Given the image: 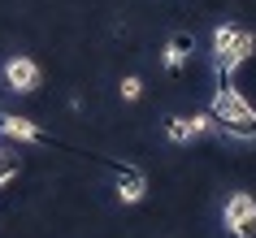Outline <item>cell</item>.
I'll list each match as a JSON object with an SVG mask.
<instances>
[{
    "label": "cell",
    "mask_w": 256,
    "mask_h": 238,
    "mask_svg": "<svg viewBox=\"0 0 256 238\" xmlns=\"http://www.w3.org/2000/svg\"><path fill=\"white\" fill-rule=\"evenodd\" d=\"M208 113L217 117V134H226L234 143H256V108L239 95V87L222 82L213 104H208Z\"/></svg>",
    "instance_id": "6da1fadb"
},
{
    "label": "cell",
    "mask_w": 256,
    "mask_h": 238,
    "mask_svg": "<svg viewBox=\"0 0 256 238\" xmlns=\"http://www.w3.org/2000/svg\"><path fill=\"white\" fill-rule=\"evenodd\" d=\"M256 52V35L252 30L234 26V22H226V26L213 30V69H217V87L222 82H230V74L248 61V56Z\"/></svg>",
    "instance_id": "7a4b0ae2"
},
{
    "label": "cell",
    "mask_w": 256,
    "mask_h": 238,
    "mask_svg": "<svg viewBox=\"0 0 256 238\" xmlns=\"http://www.w3.org/2000/svg\"><path fill=\"white\" fill-rule=\"evenodd\" d=\"M222 230L226 238H256V195L252 191H234L222 204Z\"/></svg>",
    "instance_id": "3957f363"
},
{
    "label": "cell",
    "mask_w": 256,
    "mask_h": 238,
    "mask_svg": "<svg viewBox=\"0 0 256 238\" xmlns=\"http://www.w3.org/2000/svg\"><path fill=\"white\" fill-rule=\"evenodd\" d=\"M0 74H4V87L14 95H30V91H40V82H44V69L30 56H9L0 65Z\"/></svg>",
    "instance_id": "277c9868"
},
{
    "label": "cell",
    "mask_w": 256,
    "mask_h": 238,
    "mask_svg": "<svg viewBox=\"0 0 256 238\" xmlns=\"http://www.w3.org/2000/svg\"><path fill=\"white\" fill-rule=\"evenodd\" d=\"M217 130V117L213 113H196V117H165V139L170 143H191L200 134Z\"/></svg>",
    "instance_id": "5b68a950"
},
{
    "label": "cell",
    "mask_w": 256,
    "mask_h": 238,
    "mask_svg": "<svg viewBox=\"0 0 256 238\" xmlns=\"http://www.w3.org/2000/svg\"><path fill=\"white\" fill-rule=\"evenodd\" d=\"M113 186H118L122 204H139V199L148 195V178H144L135 165H118V160H113Z\"/></svg>",
    "instance_id": "8992f818"
},
{
    "label": "cell",
    "mask_w": 256,
    "mask_h": 238,
    "mask_svg": "<svg viewBox=\"0 0 256 238\" xmlns=\"http://www.w3.org/2000/svg\"><path fill=\"white\" fill-rule=\"evenodd\" d=\"M0 139H14V143H48V130H40L35 121L14 117V113L0 108Z\"/></svg>",
    "instance_id": "52a82bcc"
},
{
    "label": "cell",
    "mask_w": 256,
    "mask_h": 238,
    "mask_svg": "<svg viewBox=\"0 0 256 238\" xmlns=\"http://www.w3.org/2000/svg\"><path fill=\"white\" fill-rule=\"evenodd\" d=\"M191 52H196V35H191V30H174V35H170V43H165V69H170V74H178V69L187 65Z\"/></svg>",
    "instance_id": "ba28073f"
},
{
    "label": "cell",
    "mask_w": 256,
    "mask_h": 238,
    "mask_svg": "<svg viewBox=\"0 0 256 238\" xmlns=\"http://www.w3.org/2000/svg\"><path fill=\"white\" fill-rule=\"evenodd\" d=\"M18 169H22V160L9 156V152H0V186H9V182H14Z\"/></svg>",
    "instance_id": "9c48e42d"
},
{
    "label": "cell",
    "mask_w": 256,
    "mask_h": 238,
    "mask_svg": "<svg viewBox=\"0 0 256 238\" xmlns=\"http://www.w3.org/2000/svg\"><path fill=\"white\" fill-rule=\"evenodd\" d=\"M139 95H144V82H139L135 74H126V78H122V100H130V104H135Z\"/></svg>",
    "instance_id": "30bf717a"
}]
</instances>
